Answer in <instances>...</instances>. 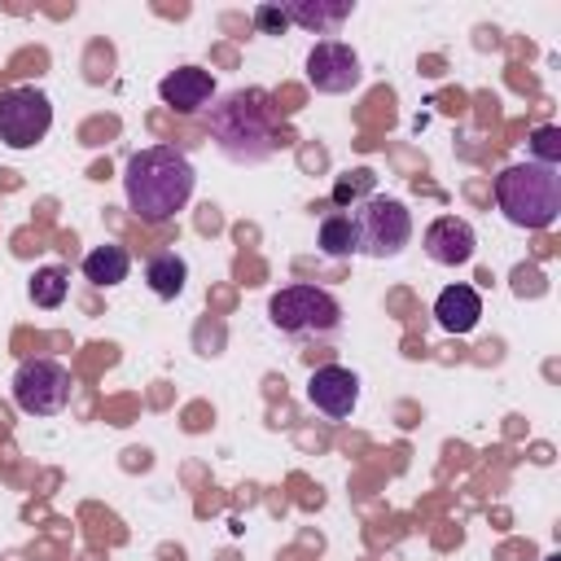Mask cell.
Wrapping results in <instances>:
<instances>
[{
  "label": "cell",
  "mask_w": 561,
  "mask_h": 561,
  "mask_svg": "<svg viewBox=\"0 0 561 561\" xmlns=\"http://www.w3.org/2000/svg\"><path fill=\"white\" fill-rule=\"evenodd\" d=\"M193 184H197V171H193L188 153L175 149V145L136 149L127 158V167H123V197H127V210L140 224L175 219L188 206Z\"/></svg>",
  "instance_id": "6da1fadb"
},
{
  "label": "cell",
  "mask_w": 561,
  "mask_h": 561,
  "mask_svg": "<svg viewBox=\"0 0 561 561\" xmlns=\"http://www.w3.org/2000/svg\"><path fill=\"white\" fill-rule=\"evenodd\" d=\"M210 136L219 153L237 167H259L285 145L272 96L263 88H237L219 105H210Z\"/></svg>",
  "instance_id": "7a4b0ae2"
},
{
  "label": "cell",
  "mask_w": 561,
  "mask_h": 561,
  "mask_svg": "<svg viewBox=\"0 0 561 561\" xmlns=\"http://www.w3.org/2000/svg\"><path fill=\"white\" fill-rule=\"evenodd\" d=\"M495 206L517 228H552L561 215V175L543 162H513L495 175Z\"/></svg>",
  "instance_id": "3957f363"
},
{
  "label": "cell",
  "mask_w": 561,
  "mask_h": 561,
  "mask_svg": "<svg viewBox=\"0 0 561 561\" xmlns=\"http://www.w3.org/2000/svg\"><path fill=\"white\" fill-rule=\"evenodd\" d=\"M267 320L285 337H333L342 329V307L320 285H285L272 294Z\"/></svg>",
  "instance_id": "277c9868"
},
{
  "label": "cell",
  "mask_w": 561,
  "mask_h": 561,
  "mask_svg": "<svg viewBox=\"0 0 561 561\" xmlns=\"http://www.w3.org/2000/svg\"><path fill=\"white\" fill-rule=\"evenodd\" d=\"M351 224H355V245L368 259H394L412 241V210L399 197H381V193L364 197L351 210Z\"/></svg>",
  "instance_id": "5b68a950"
},
{
  "label": "cell",
  "mask_w": 561,
  "mask_h": 561,
  "mask_svg": "<svg viewBox=\"0 0 561 561\" xmlns=\"http://www.w3.org/2000/svg\"><path fill=\"white\" fill-rule=\"evenodd\" d=\"M70 368L53 355H35V359H22L18 373H13V403L26 412V416H57L66 403H70Z\"/></svg>",
  "instance_id": "8992f818"
},
{
  "label": "cell",
  "mask_w": 561,
  "mask_h": 561,
  "mask_svg": "<svg viewBox=\"0 0 561 561\" xmlns=\"http://www.w3.org/2000/svg\"><path fill=\"white\" fill-rule=\"evenodd\" d=\"M53 127V101L39 88H4L0 92V140L9 149H31Z\"/></svg>",
  "instance_id": "52a82bcc"
},
{
  "label": "cell",
  "mask_w": 561,
  "mask_h": 561,
  "mask_svg": "<svg viewBox=\"0 0 561 561\" xmlns=\"http://www.w3.org/2000/svg\"><path fill=\"white\" fill-rule=\"evenodd\" d=\"M307 83L324 96H342L351 88L364 83V66H359V53L342 39H320L311 53H307Z\"/></svg>",
  "instance_id": "ba28073f"
},
{
  "label": "cell",
  "mask_w": 561,
  "mask_h": 561,
  "mask_svg": "<svg viewBox=\"0 0 561 561\" xmlns=\"http://www.w3.org/2000/svg\"><path fill=\"white\" fill-rule=\"evenodd\" d=\"M307 403L329 421H346L359 403V377L342 364H320L307 377Z\"/></svg>",
  "instance_id": "9c48e42d"
},
{
  "label": "cell",
  "mask_w": 561,
  "mask_h": 561,
  "mask_svg": "<svg viewBox=\"0 0 561 561\" xmlns=\"http://www.w3.org/2000/svg\"><path fill=\"white\" fill-rule=\"evenodd\" d=\"M421 245H425L430 263H438V267H460V263L473 259L478 237H473V224H469V219H460V215H438V219L425 228Z\"/></svg>",
  "instance_id": "30bf717a"
},
{
  "label": "cell",
  "mask_w": 561,
  "mask_h": 561,
  "mask_svg": "<svg viewBox=\"0 0 561 561\" xmlns=\"http://www.w3.org/2000/svg\"><path fill=\"white\" fill-rule=\"evenodd\" d=\"M158 96H162V105H171L175 114H197L202 105H210L215 79H210V70H202V66H180V70H171V75L158 83Z\"/></svg>",
  "instance_id": "8fae6325"
},
{
  "label": "cell",
  "mask_w": 561,
  "mask_h": 561,
  "mask_svg": "<svg viewBox=\"0 0 561 561\" xmlns=\"http://www.w3.org/2000/svg\"><path fill=\"white\" fill-rule=\"evenodd\" d=\"M434 320L443 333H473L482 320V298L473 285H447L434 298Z\"/></svg>",
  "instance_id": "7c38bea8"
},
{
  "label": "cell",
  "mask_w": 561,
  "mask_h": 561,
  "mask_svg": "<svg viewBox=\"0 0 561 561\" xmlns=\"http://www.w3.org/2000/svg\"><path fill=\"white\" fill-rule=\"evenodd\" d=\"M280 13H285L289 22H298L302 31L324 35V31L342 26V22L355 13V0H289V4H280Z\"/></svg>",
  "instance_id": "4fadbf2b"
},
{
  "label": "cell",
  "mask_w": 561,
  "mask_h": 561,
  "mask_svg": "<svg viewBox=\"0 0 561 561\" xmlns=\"http://www.w3.org/2000/svg\"><path fill=\"white\" fill-rule=\"evenodd\" d=\"M127 272H131V254H127L123 245H110V241H105V245H96V250L83 254V276H88L92 285H101V289L123 285Z\"/></svg>",
  "instance_id": "5bb4252c"
},
{
  "label": "cell",
  "mask_w": 561,
  "mask_h": 561,
  "mask_svg": "<svg viewBox=\"0 0 561 561\" xmlns=\"http://www.w3.org/2000/svg\"><path fill=\"white\" fill-rule=\"evenodd\" d=\"M145 280L158 298H180L184 294V280H188V263L175 254V250H162L145 263Z\"/></svg>",
  "instance_id": "9a60e30c"
},
{
  "label": "cell",
  "mask_w": 561,
  "mask_h": 561,
  "mask_svg": "<svg viewBox=\"0 0 561 561\" xmlns=\"http://www.w3.org/2000/svg\"><path fill=\"white\" fill-rule=\"evenodd\" d=\"M320 250H324L329 259H351V254H359L351 215L333 210V215H324V219H320Z\"/></svg>",
  "instance_id": "2e32d148"
},
{
  "label": "cell",
  "mask_w": 561,
  "mask_h": 561,
  "mask_svg": "<svg viewBox=\"0 0 561 561\" xmlns=\"http://www.w3.org/2000/svg\"><path fill=\"white\" fill-rule=\"evenodd\" d=\"M66 289H70V272L66 267H39L35 276H31V285H26V294H31V302L35 307H44V311H53V307H61L66 302Z\"/></svg>",
  "instance_id": "e0dca14e"
},
{
  "label": "cell",
  "mask_w": 561,
  "mask_h": 561,
  "mask_svg": "<svg viewBox=\"0 0 561 561\" xmlns=\"http://www.w3.org/2000/svg\"><path fill=\"white\" fill-rule=\"evenodd\" d=\"M373 184H377V175L368 171V167H355V171H346L337 184H333V202L337 206H346V202H364V197H373Z\"/></svg>",
  "instance_id": "ac0fdd59"
},
{
  "label": "cell",
  "mask_w": 561,
  "mask_h": 561,
  "mask_svg": "<svg viewBox=\"0 0 561 561\" xmlns=\"http://www.w3.org/2000/svg\"><path fill=\"white\" fill-rule=\"evenodd\" d=\"M530 162L557 167L561 162V127H535L530 136Z\"/></svg>",
  "instance_id": "d6986e66"
},
{
  "label": "cell",
  "mask_w": 561,
  "mask_h": 561,
  "mask_svg": "<svg viewBox=\"0 0 561 561\" xmlns=\"http://www.w3.org/2000/svg\"><path fill=\"white\" fill-rule=\"evenodd\" d=\"M254 26H259L263 35H280V31L289 26V18L280 13V4H259V9H254Z\"/></svg>",
  "instance_id": "ffe728a7"
},
{
  "label": "cell",
  "mask_w": 561,
  "mask_h": 561,
  "mask_svg": "<svg viewBox=\"0 0 561 561\" xmlns=\"http://www.w3.org/2000/svg\"><path fill=\"white\" fill-rule=\"evenodd\" d=\"M543 561H561V557H543Z\"/></svg>",
  "instance_id": "44dd1931"
}]
</instances>
